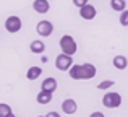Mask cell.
I'll list each match as a JSON object with an SVG mask.
<instances>
[{"label":"cell","mask_w":128,"mask_h":117,"mask_svg":"<svg viewBox=\"0 0 128 117\" xmlns=\"http://www.w3.org/2000/svg\"><path fill=\"white\" fill-rule=\"evenodd\" d=\"M73 80H91L96 76V65L92 63H83V65H73L68 70Z\"/></svg>","instance_id":"obj_1"},{"label":"cell","mask_w":128,"mask_h":117,"mask_svg":"<svg viewBox=\"0 0 128 117\" xmlns=\"http://www.w3.org/2000/svg\"><path fill=\"white\" fill-rule=\"evenodd\" d=\"M60 49H62L63 54L73 55V54H76V51H78V44H76V41L70 34H65V36L60 38Z\"/></svg>","instance_id":"obj_2"},{"label":"cell","mask_w":128,"mask_h":117,"mask_svg":"<svg viewBox=\"0 0 128 117\" xmlns=\"http://www.w3.org/2000/svg\"><path fill=\"white\" fill-rule=\"evenodd\" d=\"M102 104L109 109H115V107H120L122 106V96L115 91H109L104 94L102 98Z\"/></svg>","instance_id":"obj_3"},{"label":"cell","mask_w":128,"mask_h":117,"mask_svg":"<svg viewBox=\"0 0 128 117\" xmlns=\"http://www.w3.org/2000/svg\"><path fill=\"white\" fill-rule=\"evenodd\" d=\"M55 67L60 70V72H65V70H70L73 67V59H72V55H68V54H60V55H57V59H55Z\"/></svg>","instance_id":"obj_4"},{"label":"cell","mask_w":128,"mask_h":117,"mask_svg":"<svg viewBox=\"0 0 128 117\" xmlns=\"http://www.w3.org/2000/svg\"><path fill=\"white\" fill-rule=\"evenodd\" d=\"M21 20H20V16H8V18L5 20V29L8 33H18L20 29H21Z\"/></svg>","instance_id":"obj_5"},{"label":"cell","mask_w":128,"mask_h":117,"mask_svg":"<svg viewBox=\"0 0 128 117\" xmlns=\"http://www.w3.org/2000/svg\"><path fill=\"white\" fill-rule=\"evenodd\" d=\"M36 31H38L39 36H44V38H47V36H50L54 33V25L50 21H47V20H42V21L38 23V26H36Z\"/></svg>","instance_id":"obj_6"},{"label":"cell","mask_w":128,"mask_h":117,"mask_svg":"<svg viewBox=\"0 0 128 117\" xmlns=\"http://www.w3.org/2000/svg\"><path fill=\"white\" fill-rule=\"evenodd\" d=\"M96 15H97L96 7L91 5V3H86L84 7L80 8V16H81L83 20H94V18H96Z\"/></svg>","instance_id":"obj_7"},{"label":"cell","mask_w":128,"mask_h":117,"mask_svg":"<svg viewBox=\"0 0 128 117\" xmlns=\"http://www.w3.org/2000/svg\"><path fill=\"white\" fill-rule=\"evenodd\" d=\"M32 8H34L36 13L46 15V13L49 12V8H50V3H49V0H34V3H32Z\"/></svg>","instance_id":"obj_8"},{"label":"cell","mask_w":128,"mask_h":117,"mask_svg":"<svg viewBox=\"0 0 128 117\" xmlns=\"http://www.w3.org/2000/svg\"><path fill=\"white\" fill-rule=\"evenodd\" d=\"M76 109H78V104H76V101L72 99V98L65 99V101L62 102V111L65 112V114H75Z\"/></svg>","instance_id":"obj_9"},{"label":"cell","mask_w":128,"mask_h":117,"mask_svg":"<svg viewBox=\"0 0 128 117\" xmlns=\"http://www.w3.org/2000/svg\"><path fill=\"white\" fill-rule=\"evenodd\" d=\"M41 75H42V68H41V67H38V65L29 67V68H28V72H26V78H28V80H31V81L38 80Z\"/></svg>","instance_id":"obj_10"},{"label":"cell","mask_w":128,"mask_h":117,"mask_svg":"<svg viewBox=\"0 0 128 117\" xmlns=\"http://www.w3.org/2000/svg\"><path fill=\"white\" fill-rule=\"evenodd\" d=\"M41 89H44V91H50V93H54V91L57 89V80H55V78H52V76L46 78V80L42 81Z\"/></svg>","instance_id":"obj_11"},{"label":"cell","mask_w":128,"mask_h":117,"mask_svg":"<svg viewBox=\"0 0 128 117\" xmlns=\"http://www.w3.org/2000/svg\"><path fill=\"white\" fill-rule=\"evenodd\" d=\"M29 49H31L32 54H42L46 51V44H44V41H41V39H36V41L31 42Z\"/></svg>","instance_id":"obj_12"},{"label":"cell","mask_w":128,"mask_h":117,"mask_svg":"<svg viewBox=\"0 0 128 117\" xmlns=\"http://www.w3.org/2000/svg\"><path fill=\"white\" fill-rule=\"evenodd\" d=\"M36 99H38L39 104H49V102L52 101V93H50V91H44V89H41Z\"/></svg>","instance_id":"obj_13"},{"label":"cell","mask_w":128,"mask_h":117,"mask_svg":"<svg viewBox=\"0 0 128 117\" xmlns=\"http://www.w3.org/2000/svg\"><path fill=\"white\" fill-rule=\"evenodd\" d=\"M110 8L122 13L123 10H126V0H110Z\"/></svg>","instance_id":"obj_14"},{"label":"cell","mask_w":128,"mask_h":117,"mask_svg":"<svg viewBox=\"0 0 128 117\" xmlns=\"http://www.w3.org/2000/svg\"><path fill=\"white\" fill-rule=\"evenodd\" d=\"M126 65H128L126 57H123V55H115V57H114V67H115V68H118V70H125V68H126Z\"/></svg>","instance_id":"obj_15"},{"label":"cell","mask_w":128,"mask_h":117,"mask_svg":"<svg viewBox=\"0 0 128 117\" xmlns=\"http://www.w3.org/2000/svg\"><path fill=\"white\" fill-rule=\"evenodd\" d=\"M114 85H115V83H114L112 80H104V81H100L99 85H97V89H100V91H106V89L112 88Z\"/></svg>","instance_id":"obj_16"},{"label":"cell","mask_w":128,"mask_h":117,"mask_svg":"<svg viewBox=\"0 0 128 117\" xmlns=\"http://www.w3.org/2000/svg\"><path fill=\"white\" fill-rule=\"evenodd\" d=\"M12 114V109H10L8 104H5V102H2L0 104V117H6Z\"/></svg>","instance_id":"obj_17"},{"label":"cell","mask_w":128,"mask_h":117,"mask_svg":"<svg viewBox=\"0 0 128 117\" xmlns=\"http://www.w3.org/2000/svg\"><path fill=\"white\" fill-rule=\"evenodd\" d=\"M120 23H122L123 26H128V10H123V12L120 13Z\"/></svg>","instance_id":"obj_18"},{"label":"cell","mask_w":128,"mask_h":117,"mask_svg":"<svg viewBox=\"0 0 128 117\" xmlns=\"http://www.w3.org/2000/svg\"><path fill=\"white\" fill-rule=\"evenodd\" d=\"M86 3H89L88 0H73V5L78 7V8H81V7H84Z\"/></svg>","instance_id":"obj_19"},{"label":"cell","mask_w":128,"mask_h":117,"mask_svg":"<svg viewBox=\"0 0 128 117\" xmlns=\"http://www.w3.org/2000/svg\"><path fill=\"white\" fill-rule=\"evenodd\" d=\"M89 117H106V115H104V114H102V112H99V111H96V112H92V114H91Z\"/></svg>","instance_id":"obj_20"},{"label":"cell","mask_w":128,"mask_h":117,"mask_svg":"<svg viewBox=\"0 0 128 117\" xmlns=\"http://www.w3.org/2000/svg\"><path fill=\"white\" fill-rule=\"evenodd\" d=\"M47 117H60V114H58V112H55V111H52V112L47 114Z\"/></svg>","instance_id":"obj_21"},{"label":"cell","mask_w":128,"mask_h":117,"mask_svg":"<svg viewBox=\"0 0 128 117\" xmlns=\"http://www.w3.org/2000/svg\"><path fill=\"white\" fill-rule=\"evenodd\" d=\"M6 117H15V114H13V112H12V114H10V115H6Z\"/></svg>","instance_id":"obj_22"},{"label":"cell","mask_w":128,"mask_h":117,"mask_svg":"<svg viewBox=\"0 0 128 117\" xmlns=\"http://www.w3.org/2000/svg\"><path fill=\"white\" fill-rule=\"evenodd\" d=\"M38 117H47V115H38Z\"/></svg>","instance_id":"obj_23"}]
</instances>
